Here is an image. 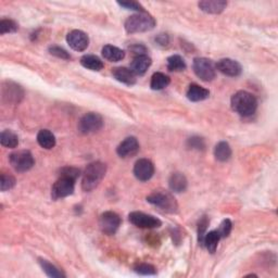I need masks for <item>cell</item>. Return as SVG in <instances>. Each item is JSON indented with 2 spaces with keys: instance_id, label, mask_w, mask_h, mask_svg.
Instances as JSON below:
<instances>
[{
  "instance_id": "23",
  "label": "cell",
  "mask_w": 278,
  "mask_h": 278,
  "mask_svg": "<svg viewBox=\"0 0 278 278\" xmlns=\"http://www.w3.org/2000/svg\"><path fill=\"white\" fill-rule=\"evenodd\" d=\"M37 143L42 148L50 150L56 146V137L49 129H42L37 134Z\"/></svg>"
},
{
  "instance_id": "10",
  "label": "cell",
  "mask_w": 278,
  "mask_h": 278,
  "mask_svg": "<svg viewBox=\"0 0 278 278\" xmlns=\"http://www.w3.org/2000/svg\"><path fill=\"white\" fill-rule=\"evenodd\" d=\"M75 182L76 181L71 180V178L59 176L58 181L54 184V186H52V189H51L52 199L58 200L71 196L73 193H74Z\"/></svg>"
},
{
  "instance_id": "21",
  "label": "cell",
  "mask_w": 278,
  "mask_h": 278,
  "mask_svg": "<svg viewBox=\"0 0 278 278\" xmlns=\"http://www.w3.org/2000/svg\"><path fill=\"white\" fill-rule=\"evenodd\" d=\"M102 56L110 62L122 61L125 58V51L112 45H105L102 48Z\"/></svg>"
},
{
  "instance_id": "9",
  "label": "cell",
  "mask_w": 278,
  "mask_h": 278,
  "mask_svg": "<svg viewBox=\"0 0 278 278\" xmlns=\"http://www.w3.org/2000/svg\"><path fill=\"white\" fill-rule=\"evenodd\" d=\"M121 217L113 211H107L100 215L99 218V226L103 234L114 235L121 226Z\"/></svg>"
},
{
  "instance_id": "13",
  "label": "cell",
  "mask_w": 278,
  "mask_h": 278,
  "mask_svg": "<svg viewBox=\"0 0 278 278\" xmlns=\"http://www.w3.org/2000/svg\"><path fill=\"white\" fill-rule=\"evenodd\" d=\"M139 149H141V146H139L137 138L134 136H130L125 138L124 141L117 146L116 154L120 158L127 159L136 156Z\"/></svg>"
},
{
  "instance_id": "19",
  "label": "cell",
  "mask_w": 278,
  "mask_h": 278,
  "mask_svg": "<svg viewBox=\"0 0 278 278\" xmlns=\"http://www.w3.org/2000/svg\"><path fill=\"white\" fill-rule=\"evenodd\" d=\"M186 96L188 98V100L193 102H199L206 100V99L210 97V91L209 89L201 87L199 85L191 84L187 90Z\"/></svg>"
},
{
  "instance_id": "6",
  "label": "cell",
  "mask_w": 278,
  "mask_h": 278,
  "mask_svg": "<svg viewBox=\"0 0 278 278\" xmlns=\"http://www.w3.org/2000/svg\"><path fill=\"white\" fill-rule=\"evenodd\" d=\"M9 161L19 173H24V172L30 171L35 165L34 157L28 150H20L17 152H13L9 156Z\"/></svg>"
},
{
  "instance_id": "27",
  "label": "cell",
  "mask_w": 278,
  "mask_h": 278,
  "mask_svg": "<svg viewBox=\"0 0 278 278\" xmlns=\"http://www.w3.org/2000/svg\"><path fill=\"white\" fill-rule=\"evenodd\" d=\"M0 143L6 148L15 149L19 146V137L16 133H13L12 130L6 129L3 130L2 136H0Z\"/></svg>"
},
{
  "instance_id": "40",
  "label": "cell",
  "mask_w": 278,
  "mask_h": 278,
  "mask_svg": "<svg viewBox=\"0 0 278 278\" xmlns=\"http://www.w3.org/2000/svg\"><path fill=\"white\" fill-rule=\"evenodd\" d=\"M156 41L159 45H162V46H165V45H168L169 43V38L167 35H164V34H161V35H159L157 38H156Z\"/></svg>"
},
{
  "instance_id": "11",
  "label": "cell",
  "mask_w": 278,
  "mask_h": 278,
  "mask_svg": "<svg viewBox=\"0 0 278 278\" xmlns=\"http://www.w3.org/2000/svg\"><path fill=\"white\" fill-rule=\"evenodd\" d=\"M155 174V165L148 159H139L134 165V175L138 181L148 182Z\"/></svg>"
},
{
  "instance_id": "22",
  "label": "cell",
  "mask_w": 278,
  "mask_h": 278,
  "mask_svg": "<svg viewBox=\"0 0 278 278\" xmlns=\"http://www.w3.org/2000/svg\"><path fill=\"white\" fill-rule=\"evenodd\" d=\"M81 64L85 69L94 71V72H99L101 71L104 67V64L100 58H98L97 56L94 55H85L81 58Z\"/></svg>"
},
{
  "instance_id": "14",
  "label": "cell",
  "mask_w": 278,
  "mask_h": 278,
  "mask_svg": "<svg viewBox=\"0 0 278 278\" xmlns=\"http://www.w3.org/2000/svg\"><path fill=\"white\" fill-rule=\"evenodd\" d=\"M215 67L216 70L220 71L222 74L229 77H237L242 73V67L240 63L229 58L221 59V60L215 64Z\"/></svg>"
},
{
  "instance_id": "2",
  "label": "cell",
  "mask_w": 278,
  "mask_h": 278,
  "mask_svg": "<svg viewBox=\"0 0 278 278\" xmlns=\"http://www.w3.org/2000/svg\"><path fill=\"white\" fill-rule=\"evenodd\" d=\"M105 173H107V165L104 163L97 161L88 164L83 174V190L86 191V193H90V191L96 189L99 186V184L102 182Z\"/></svg>"
},
{
  "instance_id": "1",
  "label": "cell",
  "mask_w": 278,
  "mask_h": 278,
  "mask_svg": "<svg viewBox=\"0 0 278 278\" xmlns=\"http://www.w3.org/2000/svg\"><path fill=\"white\" fill-rule=\"evenodd\" d=\"M230 104L236 113L243 117L254 114L257 109L256 98L246 90H239L233 95L230 99Z\"/></svg>"
},
{
  "instance_id": "3",
  "label": "cell",
  "mask_w": 278,
  "mask_h": 278,
  "mask_svg": "<svg viewBox=\"0 0 278 278\" xmlns=\"http://www.w3.org/2000/svg\"><path fill=\"white\" fill-rule=\"evenodd\" d=\"M156 24V20L148 13L144 12L130 16L125 21L124 28L128 34H135V33H145L154 30Z\"/></svg>"
},
{
  "instance_id": "33",
  "label": "cell",
  "mask_w": 278,
  "mask_h": 278,
  "mask_svg": "<svg viewBox=\"0 0 278 278\" xmlns=\"http://www.w3.org/2000/svg\"><path fill=\"white\" fill-rule=\"evenodd\" d=\"M209 218L207 216H202L198 223V242L203 247V239L207 234V228L209 226Z\"/></svg>"
},
{
  "instance_id": "16",
  "label": "cell",
  "mask_w": 278,
  "mask_h": 278,
  "mask_svg": "<svg viewBox=\"0 0 278 278\" xmlns=\"http://www.w3.org/2000/svg\"><path fill=\"white\" fill-rule=\"evenodd\" d=\"M169 186L173 193H176V194L184 193L188 186L187 178L183 173L175 172V173L172 174L169 178Z\"/></svg>"
},
{
  "instance_id": "28",
  "label": "cell",
  "mask_w": 278,
  "mask_h": 278,
  "mask_svg": "<svg viewBox=\"0 0 278 278\" xmlns=\"http://www.w3.org/2000/svg\"><path fill=\"white\" fill-rule=\"evenodd\" d=\"M167 67L170 72H182L186 70L187 65L183 57L178 55H173L168 58Z\"/></svg>"
},
{
  "instance_id": "38",
  "label": "cell",
  "mask_w": 278,
  "mask_h": 278,
  "mask_svg": "<svg viewBox=\"0 0 278 278\" xmlns=\"http://www.w3.org/2000/svg\"><path fill=\"white\" fill-rule=\"evenodd\" d=\"M117 5L123 7V8L127 9V10L137 11L138 13L146 12L145 9H144V7L141 4H139V3H137V2H118Z\"/></svg>"
},
{
  "instance_id": "8",
  "label": "cell",
  "mask_w": 278,
  "mask_h": 278,
  "mask_svg": "<svg viewBox=\"0 0 278 278\" xmlns=\"http://www.w3.org/2000/svg\"><path fill=\"white\" fill-rule=\"evenodd\" d=\"M129 222L135 225L138 228H143V229H154V228H159L161 227L162 222L159 220L158 217L150 215V214H146L144 212H131L128 215Z\"/></svg>"
},
{
  "instance_id": "32",
  "label": "cell",
  "mask_w": 278,
  "mask_h": 278,
  "mask_svg": "<svg viewBox=\"0 0 278 278\" xmlns=\"http://www.w3.org/2000/svg\"><path fill=\"white\" fill-rule=\"evenodd\" d=\"M16 184H17V181L15 176H12L10 174H6V173H3L2 176H0V189H2V191L12 189L16 186Z\"/></svg>"
},
{
  "instance_id": "5",
  "label": "cell",
  "mask_w": 278,
  "mask_h": 278,
  "mask_svg": "<svg viewBox=\"0 0 278 278\" xmlns=\"http://www.w3.org/2000/svg\"><path fill=\"white\" fill-rule=\"evenodd\" d=\"M195 74L203 82L213 81L216 76V67L208 58H196L193 63Z\"/></svg>"
},
{
  "instance_id": "29",
  "label": "cell",
  "mask_w": 278,
  "mask_h": 278,
  "mask_svg": "<svg viewBox=\"0 0 278 278\" xmlns=\"http://www.w3.org/2000/svg\"><path fill=\"white\" fill-rule=\"evenodd\" d=\"M38 263L41 267L43 268L44 272L46 273V275L52 277V278H62L65 277V275L61 272L60 269L57 268L55 265H52L50 262H48L47 260L44 259H38Z\"/></svg>"
},
{
  "instance_id": "18",
  "label": "cell",
  "mask_w": 278,
  "mask_h": 278,
  "mask_svg": "<svg viewBox=\"0 0 278 278\" xmlns=\"http://www.w3.org/2000/svg\"><path fill=\"white\" fill-rule=\"evenodd\" d=\"M112 74H113L114 78L117 82H120L125 85H135L136 84V75L131 72L130 69L127 68H115L112 71Z\"/></svg>"
},
{
  "instance_id": "17",
  "label": "cell",
  "mask_w": 278,
  "mask_h": 278,
  "mask_svg": "<svg viewBox=\"0 0 278 278\" xmlns=\"http://www.w3.org/2000/svg\"><path fill=\"white\" fill-rule=\"evenodd\" d=\"M200 10L209 13V15H220L227 7V3L223 0H207V2H200L198 4Z\"/></svg>"
},
{
  "instance_id": "15",
  "label": "cell",
  "mask_w": 278,
  "mask_h": 278,
  "mask_svg": "<svg viewBox=\"0 0 278 278\" xmlns=\"http://www.w3.org/2000/svg\"><path fill=\"white\" fill-rule=\"evenodd\" d=\"M23 98V90L19 85L8 82L3 87V99L8 102L19 103Z\"/></svg>"
},
{
  "instance_id": "24",
  "label": "cell",
  "mask_w": 278,
  "mask_h": 278,
  "mask_svg": "<svg viewBox=\"0 0 278 278\" xmlns=\"http://www.w3.org/2000/svg\"><path fill=\"white\" fill-rule=\"evenodd\" d=\"M170 83L171 78L168 75H165L164 73L161 72H157L151 77L150 87L152 90H162L164 88H167Z\"/></svg>"
},
{
  "instance_id": "12",
  "label": "cell",
  "mask_w": 278,
  "mask_h": 278,
  "mask_svg": "<svg viewBox=\"0 0 278 278\" xmlns=\"http://www.w3.org/2000/svg\"><path fill=\"white\" fill-rule=\"evenodd\" d=\"M67 42L73 50L84 51L89 46V37L83 31L74 30L68 34Z\"/></svg>"
},
{
  "instance_id": "25",
  "label": "cell",
  "mask_w": 278,
  "mask_h": 278,
  "mask_svg": "<svg viewBox=\"0 0 278 278\" xmlns=\"http://www.w3.org/2000/svg\"><path fill=\"white\" fill-rule=\"evenodd\" d=\"M222 239L220 234H218L217 229L216 230H212L209 231V233L206 234L203 239V247H206L210 253H215V251L217 249L218 242Z\"/></svg>"
},
{
  "instance_id": "37",
  "label": "cell",
  "mask_w": 278,
  "mask_h": 278,
  "mask_svg": "<svg viewBox=\"0 0 278 278\" xmlns=\"http://www.w3.org/2000/svg\"><path fill=\"white\" fill-rule=\"evenodd\" d=\"M231 228H233V223H231V221L228 220V218H225V220L221 223L217 231L218 234H220L221 238H226L231 233Z\"/></svg>"
},
{
  "instance_id": "4",
  "label": "cell",
  "mask_w": 278,
  "mask_h": 278,
  "mask_svg": "<svg viewBox=\"0 0 278 278\" xmlns=\"http://www.w3.org/2000/svg\"><path fill=\"white\" fill-rule=\"evenodd\" d=\"M147 202L164 211L165 213L174 214L178 211V204L174 196L165 190H155L147 197Z\"/></svg>"
},
{
  "instance_id": "35",
  "label": "cell",
  "mask_w": 278,
  "mask_h": 278,
  "mask_svg": "<svg viewBox=\"0 0 278 278\" xmlns=\"http://www.w3.org/2000/svg\"><path fill=\"white\" fill-rule=\"evenodd\" d=\"M79 175H81V171L76 168H73V167L62 168L60 170V174H59V176L68 177V178H71V180H74V181L77 180Z\"/></svg>"
},
{
  "instance_id": "31",
  "label": "cell",
  "mask_w": 278,
  "mask_h": 278,
  "mask_svg": "<svg viewBox=\"0 0 278 278\" xmlns=\"http://www.w3.org/2000/svg\"><path fill=\"white\" fill-rule=\"evenodd\" d=\"M134 272L144 275V276H149V275H156L157 274V268L148 263H139L137 265L134 266Z\"/></svg>"
},
{
  "instance_id": "20",
  "label": "cell",
  "mask_w": 278,
  "mask_h": 278,
  "mask_svg": "<svg viewBox=\"0 0 278 278\" xmlns=\"http://www.w3.org/2000/svg\"><path fill=\"white\" fill-rule=\"evenodd\" d=\"M152 61L148 56H138L135 57L134 60L131 61L130 70L135 75H144L146 72L150 68Z\"/></svg>"
},
{
  "instance_id": "36",
  "label": "cell",
  "mask_w": 278,
  "mask_h": 278,
  "mask_svg": "<svg viewBox=\"0 0 278 278\" xmlns=\"http://www.w3.org/2000/svg\"><path fill=\"white\" fill-rule=\"evenodd\" d=\"M49 54L59 58V59H63V60H70L71 59V56L69 52L65 49L59 47V46H50Z\"/></svg>"
},
{
  "instance_id": "30",
  "label": "cell",
  "mask_w": 278,
  "mask_h": 278,
  "mask_svg": "<svg viewBox=\"0 0 278 278\" xmlns=\"http://www.w3.org/2000/svg\"><path fill=\"white\" fill-rule=\"evenodd\" d=\"M19 30V25L10 19H3L0 21V34H11V33H16Z\"/></svg>"
},
{
  "instance_id": "34",
  "label": "cell",
  "mask_w": 278,
  "mask_h": 278,
  "mask_svg": "<svg viewBox=\"0 0 278 278\" xmlns=\"http://www.w3.org/2000/svg\"><path fill=\"white\" fill-rule=\"evenodd\" d=\"M187 147L193 150L202 151L206 149V142H204L203 138H201L199 136L190 137L187 141Z\"/></svg>"
},
{
  "instance_id": "7",
  "label": "cell",
  "mask_w": 278,
  "mask_h": 278,
  "mask_svg": "<svg viewBox=\"0 0 278 278\" xmlns=\"http://www.w3.org/2000/svg\"><path fill=\"white\" fill-rule=\"evenodd\" d=\"M103 127V118L95 112L86 113L78 122V130L84 135L97 133Z\"/></svg>"
},
{
  "instance_id": "39",
  "label": "cell",
  "mask_w": 278,
  "mask_h": 278,
  "mask_svg": "<svg viewBox=\"0 0 278 278\" xmlns=\"http://www.w3.org/2000/svg\"><path fill=\"white\" fill-rule=\"evenodd\" d=\"M129 50L131 51V54L135 55V57H138V56H147V48L145 47L144 45H133L131 47H129Z\"/></svg>"
},
{
  "instance_id": "26",
  "label": "cell",
  "mask_w": 278,
  "mask_h": 278,
  "mask_svg": "<svg viewBox=\"0 0 278 278\" xmlns=\"http://www.w3.org/2000/svg\"><path fill=\"white\" fill-rule=\"evenodd\" d=\"M214 157L217 161L226 162L231 158V148L228 143L221 142L214 148Z\"/></svg>"
}]
</instances>
